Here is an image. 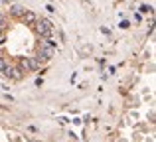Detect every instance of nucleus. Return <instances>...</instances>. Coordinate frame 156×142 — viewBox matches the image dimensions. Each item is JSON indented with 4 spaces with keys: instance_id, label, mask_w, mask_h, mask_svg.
Masks as SVG:
<instances>
[{
    "instance_id": "20e7f679",
    "label": "nucleus",
    "mask_w": 156,
    "mask_h": 142,
    "mask_svg": "<svg viewBox=\"0 0 156 142\" xmlns=\"http://www.w3.org/2000/svg\"><path fill=\"white\" fill-rule=\"evenodd\" d=\"M24 20H26V22H36V14L34 12H26V14H24Z\"/></svg>"
},
{
    "instance_id": "7ed1b4c3",
    "label": "nucleus",
    "mask_w": 156,
    "mask_h": 142,
    "mask_svg": "<svg viewBox=\"0 0 156 142\" xmlns=\"http://www.w3.org/2000/svg\"><path fill=\"white\" fill-rule=\"evenodd\" d=\"M26 8H22V6H20V4H14V6H12V14H14V16H24V14H26Z\"/></svg>"
},
{
    "instance_id": "39448f33",
    "label": "nucleus",
    "mask_w": 156,
    "mask_h": 142,
    "mask_svg": "<svg viewBox=\"0 0 156 142\" xmlns=\"http://www.w3.org/2000/svg\"><path fill=\"white\" fill-rule=\"evenodd\" d=\"M140 12H152V6H146V4H144V6L140 8Z\"/></svg>"
},
{
    "instance_id": "f257e3e1",
    "label": "nucleus",
    "mask_w": 156,
    "mask_h": 142,
    "mask_svg": "<svg viewBox=\"0 0 156 142\" xmlns=\"http://www.w3.org/2000/svg\"><path fill=\"white\" fill-rule=\"evenodd\" d=\"M36 32H38L40 36H50L53 34V26H51V22L50 20H44V18H40V20H36Z\"/></svg>"
},
{
    "instance_id": "f03ea898",
    "label": "nucleus",
    "mask_w": 156,
    "mask_h": 142,
    "mask_svg": "<svg viewBox=\"0 0 156 142\" xmlns=\"http://www.w3.org/2000/svg\"><path fill=\"white\" fill-rule=\"evenodd\" d=\"M0 71H2V75H6V77H12V67L6 63V59H2L0 57Z\"/></svg>"
},
{
    "instance_id": "0eeeda50",
    "label": "nucleus",
    "mask_w": 156,
    "mask_h": 142,
    "mask_svg": "<svg viewBox=\"0 0 156 142\" xmlns=\"http://www.w3.org/2000/svg\"><path fill=\"white\" fill-rule=\"evenodd\" d=\"M0 40H2V30H0Z\"/></svg>"
},
{
    "instance_id": "423d86ee",
    "label": "nucleus",
    "mask_w": 156,
    "mask_h": 142,
    "mask_svg": "<svg viewBox=\"0 0 156 142\" xmlns=\"http://www.w3.org/2000/svg\"><path fill=\"white\" fill-rule=\"evenodd\" d=\"M46 10H48V12H55V8H53L51 4H48V6H46Z\"/></svg>"
}]
</instances>
